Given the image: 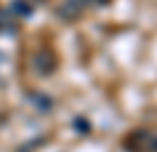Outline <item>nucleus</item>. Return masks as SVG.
<instances>
[{
	"label": "nucleus",
	"instance_id": "nucleus-1",
	"mask_svg": "<svg viewBox=\"0 0 157 152\" xmlns=\"http://www.w3.org/2000/svg\"><path fill=\"white\" fill-rule=\"evenodd\" d=\"M96 2H98V5H105V2H108V0H96Z\"/></svg>",
	"mask_w": 157,
	"mask_h": 152
}]
</instances>
